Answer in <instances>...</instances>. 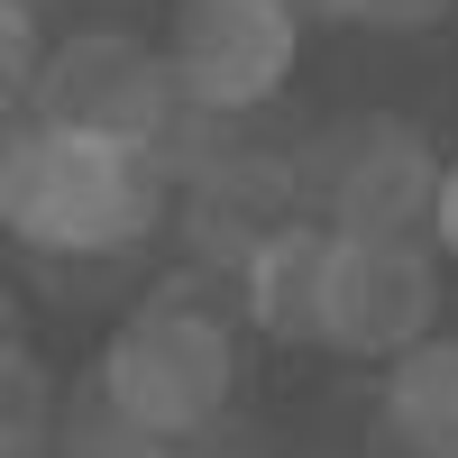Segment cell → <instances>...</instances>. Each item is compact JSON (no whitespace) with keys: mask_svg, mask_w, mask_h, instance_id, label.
<instances>
[{"mask_svg":"<svg viewBox=\"0 0 458 458\" xmlns=\"http://www.w3.org/2000/svg\"><path fill=\"white\" fill-rule=\"evenodd\" d=\"M165 211V165L28 120L0 138V229L37 257H129Z\"/></svg>","mask_w":458,"mask_h":458,"instance_id":"1","label":"cell"},{"mask_svg":"<svg viewBox=\"0 0 458 458\" xmlns=\"http://www.w3.org/2000/svg\"><path fill=\"white\" fill-rule=\"evenodd\" d=\"M239 376H248L239 330L220 312H202V302H183V293H157L101 339L92 394L120 412L129 431L174 449V440H202L220 412L239 403Z\"/></svg>","mask_w":458,"mask_h":458,"instance_id":"2","label":"cell"},{"mask_svg":"<svg viewBox=\"0 0 458 458\" xmlns=\"http://www.w3.org/2000/svg\"><path fill=\"white\" fill-rule=\"evenodd\" d=\"M440 193V147L394 110H349L293 147V211L339 239H412Z\"/></svg>","mask_w":458,"mask_h":458,"instance_id":"3","label":"cell"},{"mask_svg":"<svg viewBox=\"0 0 458 458\" xmlns=\"http://www.w3.org/2000/svg\"><path fill=\"white\" fill-rule=\"evenodd\" d=\"M28 110L47 129H73V138H101V147H138L157 157L183 120V92L165 55L129 28H83V37H55L47 64H37V92Z\"/></svg>","mask_w":458,"mask_h":458,"instance_id":"4","label":"cell"},{"mask_svg":"<svg viewBox=\"0 0 458 458\" xmlns=\"http://www.w3.org/2000/svg\"><path fill=\"white\" fill-rule=\"evenodd\" d=\"M293 55H302V19L284 0H174V28H165V73L183 110L202 120H248L293 83Z\"/></svg>","mask_w":458,"mask_h":458,"instance_id":"5","label":"cell"},{"mask_svg":"<svg viewBox=\"0 0 458 458\" xmlns=\"http://www.w3.org/2000/svg\"><path fill=\"white\" fill-rule=\"evenodd\" d=\"M440 321V257L422 239H339L321 293V349L339 358H403Z\"/></svg>","mask_w":458,"mask_h":458,"instance_id":"6","label":"cell"},{"mask_svg":"<svg viewBox=\"0 0 458 458\" xmlns=\"http://www.w3.org/2000/svg\"><path fill=\"white\" fill-rule=\"evenodd\" d=\"M330 248H339V229L302 220V211H293V220H276V229L248 248V266H239V302H248V321L276 339V349H321Z\"/></svg>","mask_w":458,"mask_h":458,"instance_id":"7","label":"cell"},{"mask_svg":"<svg viewBox=\"0 0 458 458\" xmlns=\"http://www.w3.org/2000/svg\"><path fill=\"white\" fill-rule=\"evenodd\" d=\"M376 440L394 458H458V339H422L386 367L376 394Z\"/></svg>","mask_w":458,"mask_h":458,"instance_id":"8","label":"cell"},{"mask_svg":"<svg viewBox=\"0 0 458 458\" xmlns=\"http://www.w3.org/2000/svg\"><path fill=\"white\" fill-rule=\"evenodd\" d=\"M55 376L28 339H0V458H47L55 440Z\"/></svg>","mask_w":458,"mask_h":458,"instance_id":"9","label":"cell"},{"mask_svg":"<svg viewBox=\"0 0 458 458\" xmlns=\"http://www.w3.org/2000/svg\"><path fill=\"white\" fill-rule=\"evenodd\" d=\"M47 458H174V449H165V440H147V431H129L101 394H83L73 412H55Z\"/></svg>","mask_w":458,"mask_h":458,"instance_id":"10","label":"cell"},{"mask_svg":"<svg viewBox=\"0 0 458 458\" xmlns=\"http://www.w3.org/2000/svg\"><path fill=\"white\" fill-rule=\"evenodd\" d=\"M37 64H47V37H37L28 0H0V110L37 92Z\"/></svg>","mask_w":458,"mask_h":458,"instance_id":"11","label":"cell"},{"mask_svg":"<svg viewBox=\"0 0 458 458\" xmlns=\"http://www.w3.org/2000/svg\"><path fill=\"white\" fill-rule=\"evenodd\" d=\"M449 19H458V0H349V28H376V37H422Z\"/></svg>","mask_w":458,"mask_h":458,"instance_id":"12","label":"cell"},{"mask_svg":"<svg viewBox=\"0 0 458 458\" xmlns=\"http://www.w3.org/2000/svg\"><path fill=\"white\" fill-rule=\"evenodd\" d=\"M422 229H431V257L458 266V157L440 165V193H431V220H422Z\"/></svg>","mask_w":458,"mask_h":458,"instance_id":"13","label":"cell"},{"mask_svg":"<svg viewBox=\"0 0 458 458\" xmlns=\"http://www.w3.org/2000/svg\"><path fill=\"white\" fill-rule=\"evenodd\" d=\"M293 19H349V0H284Z\"/></svg>","mask_w":458,"mask_h":458,"instance_id":"14","label":"cell"},{"mask_svg":"<svg viewBox=\"0 0 458 458\" xmlns=\"http://www.w3.org/2000/svg\"><path fill=\"white\" fill-rule=\"evenodd\" d=\"M0 339H19V293L0 284Z\"/></svg>","mask_w":458,"mask_h":458,"instance_id":"15","label":"cell"},{"mask_svg":"<svg viewBox=\"0 0 458 458\" xmlns=\"http://www.w3.org/2000/svg\"><path fill=\"white\" fill-rule=\"evenodd\" d=\"M28 10H37V0H28Z\"/></svg>","mask_w":458,"mask_h":458,"instance_id":"16","label":"cell"}]
</instances>
